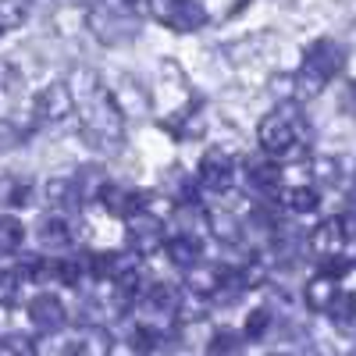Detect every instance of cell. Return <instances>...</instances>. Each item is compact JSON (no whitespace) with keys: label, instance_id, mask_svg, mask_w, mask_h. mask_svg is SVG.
<instances>
[{"label":"cell","instance_id":"ba28073f","mask_svg":"<svg viewBox=\"0 0 356 356\" xmlns=\"http://www.w3.org/2000/svg\"><path fill=\"white\" fill-rule=\"evenodd\" d=\"M235 168H239V161H235V154L228 150V146H214V150H207L200 157L196 178H200V186L225 193L228 182H232V175H235Z\"/></svg>","mask_w":356,"mask_h":356},{"label":"cell","instance_id":"9a60e30c","mask_svg":"<svg viewBox=\"0 0 356 356\" xmlns=\"http://www.w3.org/2000/svg\"><path fill=\"white\" fill-rule=\"evenodd\" d=\"M97 203L114 218H132L136 211H143V196L132 193L129 186H118V182H107V189L100 193Z\"/></svg>","mask_w":356,"mask_h":356},{"label":"cell","instance_id":"4316f807","mask_svg":"<svg viewBox=\"0 0 356 356\" xmlns=\"http://www.w3.org/2000/svg\"><path fill=\"white\" fill-rule=\"evenodd\" d=\"M29 139V132L22 129V125H15V122H8V118H0V154H11V150H18V146Z\"/></svg>","mask_w":356,"mask_h":356},{"label":"cell","instance_id":"e0dca14e","mask_svg":"<svg viewBox=\"0 0 356 356\" xmlns=\"http://www.w3.org/2000/svg\"><path fill=\"white\" fill-rule=\"evenodd\" d=\"M335 296H339L335 278L321 275V271H317V275L303 285V303H307V310H314V314H328V307H332Z\"/></svg>","mask_w":356,"mask_h":356},{"label":"cell","instance_id":"3957f363","mask_svg":"<svg viewBox=\"0 0 356 356\" xmlns=\"http://www.w3.org/2000/svg\"><path fill=\"white\" fill-rule=\"evenodd\" d=\"M82 139L89 146H97V150H107V154L125 146V114L118 111V104L107 89H100L93 100L82 104Z\"/></svg>","mask_w":356,"mask_h":356},{"label":"cell","instance_id":"d4e9b609","mask_svg":"<svg viewBox=\"0 0 356 356\" xmlns=\"http://www.w3.org/2000/svg\"><path fill=\"white\" fill-rule=\"evenodd\" d=\"M29 196H33V186H25L22 178L0 171V207H22V203H29Z\"/></svg>","mask_w":356,"mask_h":356},{"label":"cell","instance_id":"30bf717a","mask_svg":"<svg viewBox=\"0 0 356 356\" xmlns=\"http://www.w3.org/2000/svg\"><path fill=\"white\" fill-rule=\"evenodd\" d=\"M114 353V335L100 324H86L68 342V356H111Z\"/></svg>","mask_w":356,"mask_h":356},{"label":"cell","instance_id":"5bb4252c","mask_svg":"<svg viewBox=\"0 0 356 356\" xmlns=\"http://www.w3.org/2000/svg\"><path fill=\"white\" fill-rule=\"evenodd\" d=\"M342 243H346V232H342V221H339V218L321 221V225L307 235V246H310L321 260H332V257H339Z\"/></svg>","mask_w":356,"mask_h":356},{"label":"cell","instance_id":"d6986e66","mask_svg":"<svg viewBox=\"0 0 356 356\" xmlns=\"http://www.w3.org/2000/svg\"><path fill=\"white\" fill-rule=\"evenodd\" d=\"M317 189L314 186H289V189H282L278 193V203L285 207L289 214H310V211H317Z\"/></svg>","mask_w":356,"mask_h":356},{"label":"cell","instance_id":"cb8c5ba5","mask_svg":"<svg viewBox=\"0 0 356 356\" xmlns=\"http://www.w3.org/2000/svg\"><path fill=\"white\" fill-rule=\"evenodd\" d=\"M29 8H33V0H0V36H8L18 25H25Z\"/></svg>","mask_w":356,"mask_h":356},{"label":"cell","instance_id":"7a4b0ae2","mask_svg":"<svg viewBox=\"0 0 356 356\" xmlns=\"http://www.w3.org/2000/svg\"><path fill=\"white\" fill-rule=\"evenodd\" d=\"M257 139H260V150L275 161L292 154L307 139V118H303L300 104L289 100V104H278L275 111H267L257 125Z\"/></svg>","mask_w":356,"mask_h":356},{"label":"cell","instance_id":"2e32d148","mask_svg":"<svg viewBox=\"0 0 356 356\" xmlns=\"http://www.w3.org/2000/svg\"><path fill=\"white\" fill-rule=\"evenodd\" d=\"M75 243V228L65 214H50L40 221V246L43 250H68Z\"/></svg>","mask_w":356,"mask_h":356},{"label":"cell","instance_id":"6da1fadb","mask_svg":"<svg viewBox=\"0 0 356 356\" xmlns=\"http://www.w3.org/2000/svg\"><path fill=\"white\" fill-rule=\"evenodd\" d=\"M346 65V50L339 40L324 36V40H314L303 54V65L300 72L292 75V97L296 100H314L324 93V86H328Z\"/></svg>","mask_w":356,"mask_h":356},{"label":"cell","instance_id":"7c38bea8","mask_svg":"<svg viewBox=\"0 0 356 356\" xmlns=\"http://www.w3.org/2000/svg\"><path fill=\"white\" fill-rule=\"evenodd\" d=\"M68 186H72L75 203H93V200H100V193L107 189V171H104L100 164H82V168H75V175L68 178Z\"/></svg>","mask_w":356,"mask_h":356},{"label":"cell","instance_id":"484cf974","mask_svg":"<svg viewBox=\"0 0 356 356\" xmlns=\"http://www.w3.org/2000/svg\"><path fill=\"white\" fill-rule=\"evenodd\" d=\"M25 243V225L11 214L0 218V257H8V253H18Z\"/></svg>","mask_w":356,"mask_h":356},{"label":"cell","instance_id":"5b68a950","mask_svg":"<svg viewBox=\"0 0 356 356\" xmlns=\"http://www.w3.org/2000/svg\"><path fill=\"white\" fill-rule=\"evenodd\" d=\"M89 29H93V36L100 43L118 47V43H129L136 36V18H132V11H114V8L97 4L89 11Z\"/></svg>","mask_w":356,"mask_h":356},{"label":"cell","instance_id":"9c48e42d","mask_svg":"<svg viewBox=\"0 0 356 356\" xmlns=\"http://www.w3.org/2000/svg\"><path fill=\"white\" fill-rule=\"evenodd\" d=\"M29 321H33L36 332L54 335V332H61L65 324H68V310H65V303L57 300L54 292H40L36 300L29 303Z\"/></svg>","mask_w":356,"mask_h":356},{"label":"cell","instance_id":"52a82bcc","mask_svg":"<svg viewBox=\"0 0 356 356\" xmlns=\"http://www.w3.org/2000/svg\"><path fill=\"white\" fill-rule=\"evenodd\" d=\"M125 243H129V253H136V257L161 250V243H164V225H161V218L150 214V211H136V214L129 218V225H125Z\"/></svg>","mask_w":356,"mask_h":356},{"label":"cell","instance_id":"f546056e","mask_svg":"<svg viewBox=\"0 0 356 356\" xmlns=\"http://www.w3.org/2000/svg\"><path fill=\"white\" fill-rule=\"evenodd\" d=\"M339 221H342V232H346V239H349V235L356 239V203L349 207V211H346V214H342Z\"/></svg>","mask_w":356,"mask_h":356},{"label":"cell","instance_id":"83f0119b","mask_svg":"<svg viewBox=\"0 0 356 356\" xmlns=\"http://www.w3.org/2000/svg\"><path fill=\"white\" fill-rule=\"evenodd\" d=\"M310 175L321 186H335L339 182V161L335 157H314L310 161Z\"/></svg>","mask_w":356,"mask_h":356},{"label":"cell","instance_id":"ac0fdd59","mask_svg":"<svg viewBox=\"0 0 356 356\" xmlns=\"http://www.w3.org/2000/svg\"><path fill=\"white\" fill-rule=\"evenodd\" d=\"M68 93H72V100H75V107H82L86 100H93L97 93H100V75L93 72V68H75L72 75H68Z\"/></svg>","mask_w":356,"mask_h":356},{"label":"cell","instance_id":"4fadbf2b","mask_svg":"<svg viewBox=\"0 0 356 356\" xmlns=\"http://www.w3.org/2000/svg\"><path fill=\"white\" fill-rule=\"evenodd\" d=\"M243 175H246V186L257 189V193H275L278 182H282V168H278V161H275V157H267V154L250 157V161L243 164Z\"/></svg>","mask_w":356,"mask_h":356},{"label":"cell","instance_id":"f1b7e54d","mask_svg":"<svg viewBox=\"0 0 356 356\" xmlns=\"http://www.w3.org/2000/svg\"><path fill=\"white\" fill-rule=\"evenodd\" d=\"M18 292H22V275L18 271H0V307L18 303Z\"/></svg>","mask_w":356,"mask_h":356},{"label":"cell","instance_id":"ffe728a7","mask_svg":"<svg viewBox=\"0 0 356 356\" xmlns=\"http://www.w3.org/2000/svg\"><path fill=\"white\" fill-rule=\"evenodd\" d=\"M328 317H332V324L335 328H342V332H353L356 328V292H349V289H339V296L332 300V307H328Z\"/></svg>","mask_w":356,"mask_h":356},{"label":"cell","instance_id":"d6a6232c","mask_svg":"<svg viewBox=\"0 0 356 356\" xmlns=\"http://www.w3.org/2000/svg\"><path fill=\"white\" fill-rule=\"evenodd\" d=\"M349 104H353V111H356V82L349 86Z\"/></svg>","mask_w":356,"mask_h":356},{"label":"cell","instance_id":"8992f818","mask_svg":"<svg viewBox=\"0 0 356 356\" xmlns=\"http://www.w3.org/2000/svg\"><path fill=\"white\" fill-rule=\"evenodd\" d=\"M33 114H36L40 125H61V122H68V118L75 114V100L68 93V86L54 82V86L40 89L36 100H33Z\"/></svg>","mask_w":356,"mask_h":356},{"label":"cell","instance_id":"4dcf8cb0","mask_svg":"<svg viewBox=\"0 0 356 356\" xmlns=\"http://www.w3.org/2000/svg\"><path fill=\"white\" fill-rule=\"evenodd\" d=\"M8 346H11V353H15V356H29V339L11 335V339H8Z\"/></svg>","mask_w":356,"mask_h":356},{"label":"cell","instance_id":"603a6c76","mask_svg":"<svg viewBox=\"0 0 356 356\" xmlns=\"http://www.w3.org/2000/svg\"><path fill=\"white\" fill-rule=\"evenodd\" d=\"M271 332H275V310H271V307H257V310L246 317L243 339H250V342H264Z\"/></svg>","mask_w":356,"mask_h":356},{"label":"cell","instance_id":"7402d4cb","mask_svg":"<svg viewBox=\"0 0 356 356\" xmlns=\"http://www.w3.org/2000/svg\"><path fill=\"white\" fill-rule=\"evenodd\" d=\"M243 353H246V339L228 328L214 332L211 342H207V356H243Z\"/></svg>","mask_w":356,"mask_h":356},{"label":"cell","instance_id":"8fae6325","mask_svg":"<svg viewBox=\"0 0 356 356\" xmlns=\"http://www.w3.org/2000/svg\"><path fill=\"white\" fill-rule=\"evenodd\" d=\"M164 250H168V260L182 271H193V267L203 264V239L200 235H186V232H175L164 239Z\"/></svg>","mask_w":356,"mask_h":356},{"label":"cell","instance_id":"44dd1931","mask_svg":"<svg viewBox=\"0 0 356 356\" xmlns=\"http://www.w3.org/2000/svg\"><path fill=\"white\" fill-rule=\"evenodd\" d=\"M207 228H211L221 243H239V235H243V225H239V218H235L232 211H225V207H218V211H211L207 214Z\"/></svg>","mask_w":356,"mask_h":356},{"label":"cell","instance_id":"277c9868","mask_svg":"<svg viewBox=\"0 0 356 356\" xmlns=\"http://www.w3.org/2000/svg\"><path fill=\"white\" fill-rule=\"evenodd\" d=\"M143 8L171 33H200L207 25V11L200 0H143Z\"/></svg>","mask_w":356,"mask_h":356},{"label":"cell","instance_id":"1f68e13d","mask_svg":"<svg viewBox=\"0 0 356 356\" xmlns=\"http://www.w3.org/2000/svg\"><path fill=\"white\" fill-rule=\"evenodd\" d=\"M72 4H79V8H89V11H93V8L100 4V0H72Z\"/></svg>","mask_w":356,"mask_h":356}]
</instances>
